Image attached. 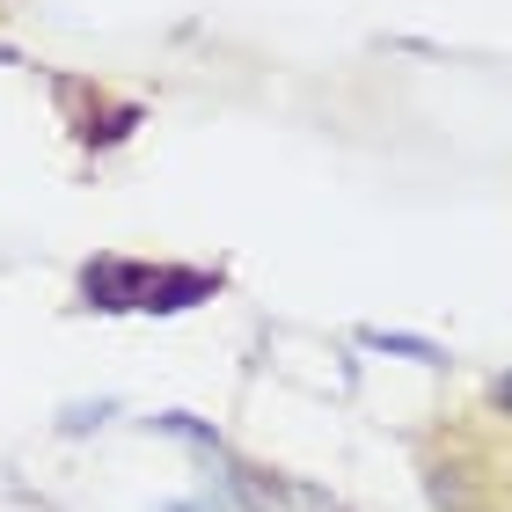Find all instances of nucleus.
I'll return each instance as SVG.
<instances>
[{"instance_id":"3","label":"nucleus","mask_w":512,"mask_h":512,"mask_svg":"<svg viewBox=\"0 0 512 512\" xmlns=\"http://www.w3.org/2000/svg\"><path fill=\"white\" fill-rule=\"evenodd\" d=\"M154 432H169V439H183V447H198V454H213V461H220V432H213V425H198L191 410H169V417H154Z\"/></svg>"},{"instance_id":"4","label":"nucleus","mask_w":512,"mask_h":512,"mask_svg":"<svg viewBox=\"0 0 512 512\" xmlns=\"http://www.w3.org/2000/svg\"><path fill=\"white\" fill-rule=\"evenodd\" d=\"M366 344H374V352H403V359H425V366H439L447 352H439L432 337H388V330H366Z\"/></svg>"},{"instance_id":"5","label":"nucleus","mask_w":512,"mask_h":512,"mask_svg":"<svg viewBox=\"0 0 512 512\" xmlns=\"http://www.w3.org/2000/svg\"><path fill=\"white\" fill-rule=\"evenodd\" d=\"M483 395H491L498 417H512V366H505V374H491V388H483Z\"/></svg>"},{"instance_id":"2","label":"nucleus","mask_w":512,"mask_h":512,"mask_svg":"<svg viewBox=\"0 0 512 512\" xmlns=\"http://www.w3.org/2000/svg\"><path fill=\"white\" fill-rule=\"evenodd\" d=\"M213 293V278L205 271H147V286H139V308H191V300H205Z\"/></svg>"},{"instance_id":"1","label":"nucleus","mask_w":512,"mask_h":512,"mask_svg":"<svg viewBox=\"0 0 512 512\" xmlns=\"http://www.w3.org/2000/svg\"><path fill=\"white\" fill-rule=\"evenodd\" d=\"M139 286H147V264H132V256H96L81 271L88 308H139Z\"/></svg>"}]
</instances>
